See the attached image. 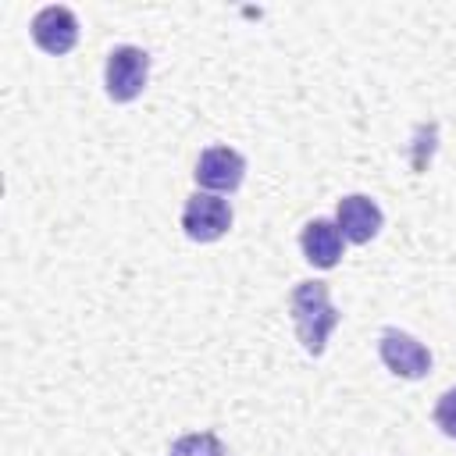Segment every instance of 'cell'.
Wrapping results in <instances>:
<instances>
[{"label": "cell", "instance_id": "8fae6325", "mask_svg": "<svg viewBox=\"0 0 456 456\" xmlns=\"http://www.w3.org/2000/svg\"><path fill=\"white\" fill-rule=\"evenodd\" d=\"M431 420H435V428H438L445 438H456V385L438 395V403H435V410H431Z\"/></svg>", "mask_w": 456, "mask_h": 456}, {"label": "cell", "instance_id": "9c48e42d", "mask_svg": "<svg viewBox=\"0 0 456 456\" xmlns=\"http://www.w3.org/2000/svg\"><path fill=\"white\" fill-rule=\"evenodd\" d=\"M167 456H228V452H224V442L214 431H189V435L171 442Z\"/></svg>", "mask_w": 456, "mask_h": 456}, {"label": "cell", "instance_id": "30bf717a", "mask_svg": "<svg viewBox=\"0 0 456 456\" xmlns=\"http://www.w3.org/2000/svg\"><path fill=\"white\" fill-rule=\"evenodd\" d=\"M435 146H438V125L435 121H424L413 128V142H410V167L413 175H424L431 157H435Z\"/></svg>", "mask_w": 456, "mask_h": 456}, {"label": "cell", "instance_id": "8992f818", "mask_svg": "<svg viewBox=\"0 0 456 456\" xmlns=\"http://www.w3.org/2000/svg\"><path fill=\"white\" fill-rule=\"evenodd\" d=\"M32 39L43 53H53V57H64L75 50L78 43V18L71 7L64 4H50L43 7L36 18H32Z\"/></svg>", "mask_w": 456, "mask_h": 456}, {"label": "cell", "instance_id": "6da1fadb", "mask_svg": "<svg viewBox=\"0 0 456 456\" xmlns=\"http://www.w3.org/2000/svg\"><path fill=\"white\" fill-rule=\"evenodd\" d=\"M289 314H292V324H296V338L303 342V349L310 356H321L324 353L328 335L342 321V314L331 306L328 281H317V278H306V281H296L292 285V292H289Z\"/></svg>", "mask_w": 456, "mask_h": 456}, {"label": "cell", "instance_id": "277c9868", "mask_svg": "<svg viewBox=\"0 0 456 456\" xmlns=\"http://www.w3.org/2000/svg\"><path fill=\"white\" fill-rule=\"evenodd\" d=\"M232 228V207L228 200L214 192H192L182 207V232L192 242H217Z\"/></svg>", "mask_w": 456, "mask_h": 456}, {"label": "cell", "instance_id": "5b68a950", "mask_svg": "<svg viewBox=\"0 0 456 456\" xmlns=\"http://www.w3.org/2000/svg\"><path fill=\"white\" fill-rule=\"evenodd\" d=\"M196 185L207 189V192H235L246 178V157L232 146H207L196 160V171H192Z\"/></svg>", "mask_w": 456, "mask_h": 456}, {"label": "cell", "instance_id": "ba28073f", "mask_svg": "<svg viewBox=\"0 0 456 456\" xmlns=\"http://www.w3.org/2000/svg\"><path fill=\"white\" fill-rule=\"evenodd\" d=\"M299 249L303 256L321 267V271H331L338 260H342V249H346V239H342V228L328 217H314L303 224L299 232Z\"/></svg>", "mask_w": 456, "mask_h": 456}, {"label": "cell", "instance_id": "3957f363", "mask_svg": "<svg viewBox=\"0 0 456 456\" xmlns=\"http://www.w3.org/2000/svg\"><path fill=\"white\" fill-rule=\"evenodd\" d=\"M378 356L395 378H406V381L424 378L431 370V363H435L431 349L420 338H413L410 331H399V328H385L378 335Z\"/></svg>", "mask_w": 456, "mask_h": 456}, {"label": "cell", "instance_id": "52a82bcc", "mask_svg": "<svg viewBox=\"0 0 456 456\" xmlns=\"http://www.w3.org/2000/svg\"><path fill=\"white\" fill-rule=\"evenodd\" d=\"M335 224L342 228V239H346V242L363 246V242H370V239L381 232L385 214H381V207H378L370 196L349 192V196H342L338 207H335Z\"/></svg>", "mask_w": 456, "mask_h": 456}, {"label": "cell", "instance_id": "7a4b0ae2", "mask_svg": "<svg viewBox=\"0 0 456 456\" xmlns=\"http://www.w3.org/2000/svg\"><path fill=\"white\" fill-rule=\"evenodd\" d=\"M146 78H150V53L142 46L121 43L107 53L103 86H107V96L114 103H132L146 89Z\"/></svg>", "mask_w": 456, "mask_h": 456}]
</instances>
